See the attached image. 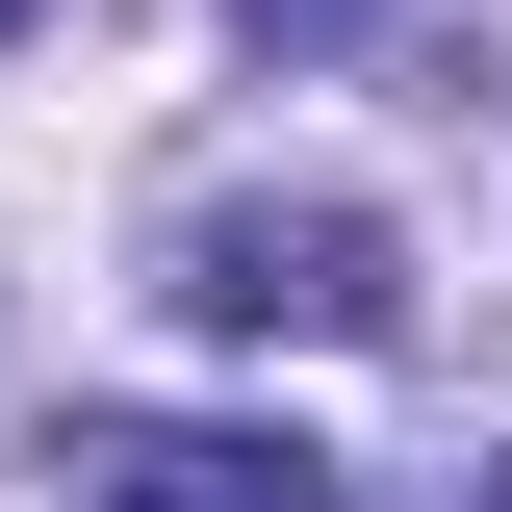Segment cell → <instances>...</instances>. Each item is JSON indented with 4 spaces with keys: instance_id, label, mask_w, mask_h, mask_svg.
<instances>
[{
    "instance_id": "obj_1",
    "label": "cell",
    "mask_w": 512,
    "mask_h": 512,
    "mask_svg": "<svg viewBox=\"0 0 512 512\" xmlns=\"http://www.w3.org/2000/svg\"><path fill=\"white\" fill-rule=\"evenodd\" d=\"M180 308L205 333H410V256L333 180H231V205H180Z\"/></svg>"
},
{
    "instance_id": "obj_2",
    "label": "cell",
    "mask_w": 512,
    "mask_h": 512,
    "mask_svg": "<svg viewBox=\"0 0 512 512\" xmlns=\"http://www.w3.org/2000/svg\"><path fill=\"white\" fill-rule=\"evenodd\" d=\"M77 512H333L308 436H77Z\"/></svg>"
},
{
    "instance_id": "obj_3",
    "label": "cell",
    "mask_w": 512,
    "mask_h": 512,
    "mask_svg": "<svg viewBox=\"0 0 512 512\" xmlns=\"http://www.w3.org/2000/svg\"><path fill=\"white\" fill-rule=\"evenodd\" d=\"M231 26H256V52H359L384 0H231Z\"/></svg>"
},
{
    "instance_id": "obj_4",
    "label": "cell",
    "mask_w": 512,
    "mask_h": 512,
    "mask_svg": "<svg viewBox=\"0 0 512 512\" xmlns=\"http://www.w3.org/2000/svg\"><path fill=\"white\" fill-rule=\"evenodd\" d=\"M0 26H26V0H0Z\"/></svg>"
}]
</instances>
